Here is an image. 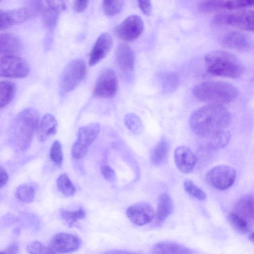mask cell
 <instances>
[{"instance_id": "6da1fadb", "label": "cell", "mask_w": 254, "mask_h": 254, "mask_svg": "<svg viewBox=\"0 0 254 254\" xmlns=\"http://www.w3.org/2000/svg\"><path fill=\"white\" fill-rule=\"evenodd\" d=\"M231 121V115L227 108L216 104H209L197 109L189 119L192 130L202 138L223 130Z\"/></svg>"}, {"instance_id": "7a4b0ae2", "label": "cell", "mask_w": 254, "mask_h": 254, "mask_svg": "<svg viewBox=\"0 0 254 254\" xmlns=\"http://www.w3.org/2000/svg\"><path fill=\"white\" fill-rule=\"evenodd\" d=\"M39 113L27 108L16 117L10 128V141L15 149L24 151L30 146L40 123Z\"/></svg>"}, {"instance_id": "3957f363", "label": "cell", "mask_w": 254, "mask_h": 254, "mask_svg": "<svg viewBox=\"0 0 254 254\" xmlns=\"http://www.w3.org/2000/svg\"><path fill=\"white\" fill-rule=\"evenodd\" d=\"M193 93L201 101L223 105L235 100L239 90L228 82L208 81L196 85L193 89Z\"/></svg>"}, {"instance_id": "277c9868", "label": "cell", "mask_w": 254, "mask_h": 254, "mask_svg": "<svg viewBox=\"0 0 254 254\" xmlns=\"http://www.w3.org/2000/svg\"><path fill=\"white\" fill-rule=\"evenodd\" d=\"M207 72L213 75L238 78L244 72L241 61L234 54L224 51H215L204 56Z\"/></svg>"}, {"instance_id": "5b68a950", "label": "cell", "mask_w": 254, "mask_h": 254, "mask_svg": "<svg viewBox=\"0 0 254 254\" xmlns=\"http://www.w3.org/2000/svg\"><path fill=\"white\" fill-rule=\"evenodd\" d=\"M213 21L216 24H228L245 31L254 30L253 10H242L231 13H222L216 15Z\"/></svg>"}, {"instance_id": "8992f818", "label": "cell", "mask_w": 254, "mask_h": 254, "mask_svg": "<svg viewBox=\"0 0 254 254\" xmlns=\"http://www.w3.org/2000/svg\"><path fill=\"white\" fill-rule=\"evenodd\" d=\"M99 131L100 125L97 123H91L79 129L77 139L72 147L71 154L74 159H79L85 156Z\"/></svg>"}, {"instance_id": "52a82bcc", "label": "cell", "mask_w": 254, "mask_h": 254, "mask_svg": "<svg viewBox=\"0 0 254 254\" xmlns=\"http://www.w3.org/2000/svg\"><path fill=\"white\" fill-rule=\"evenodd\" d=\"M236 177L235 170L228 165H219L210 169L206 175V181L213 188L225 190L230 188Z\"/></svg>"}, {"instance_id": "ba28073f", "label": "cell", "mask_w": 254, "mask_h": 254, "mask_svg": "<svg viewBox=\"0 0 254 254\" xmlns=\"http://www.w3.org/2000/svg\"><path fill=\"white\" fill-rule=\"evenodd\" d=\"M86 65L81 59L70 61L64 68L61 79V86L64 92L73 90L81 82L86 74Z\"/></svg>"}, {"instance_id": "9c48e42d", "label": "cell", "mask_w": 254, "mask_h": 254, "mask_svg": "<svg viewBox=\"0 0 254 254\" xmlns=\"http://www.w3.org/2000/svg\"><path fill=\"white\" fill-rule=\"evenodd\" d=\"M30 71L28 64L22 58L13 55L0 57V76L9 78H23Z\"/></svg>"}, {"instance_id": "30bf717a", "label": "cell", "mask_w": 254, "mask_h": 254, "mask_svg": "<svg viewBox=\"0 0 254 254\" xmlns=\"http://www.w3.org/2000/svg\"><path fill=\"white\" fill-rule=\"evenodd\" d=\"M118 89V80L113 70L106 68L99 74L94 87V94L98 97L111 98L115 96Z\"/></svg>"}, {"instance_id": "8fae6325", "label": "cell", "mask_w": 254, "mask_h": 254, "mask_svg": "<svg viewBox=\"0 0 254 254\" xmlns=\"http://www.w3.org/2000/svg\"><path fill=\"white\" fill-rule=\"evenodd\" d=\"M42 14L43 24L48 28H53L56 25L61 12L66 8L63 0L36 1Z\"/></svg>"}, {"instance_id": "7c38bea8", "label": "cell", "mask_w": 254, "mask_h": 254, "mask_svg": "<svg viewBox=\"0 0 254 254\" xmlns=\"http://www.w3.org/2000/svg\"><path fill=\"white\" fill-rule=\"evenodd\" d=\"M143 22L137 15H130L117 26L116 32L118 37L126 42L137 39L143 30Z\"/></svg>"}, {"instance_id": "4fadbf2b", "label": "cell", "mask_w": 254, "mask_h": 254, "mask_svg": "<svg viewBox=\"0 0 254 254\" xmlns=\"http://www.w3.org/2000/svg\"><path fill=\"white\" fill-rule=\"evenodd\" d=\"M81 245L79 238L74 235L60 233L51 239L49 247L56 253H68L77 250Z\"/></svg>"}, {"instance_id": "5bb4252c", "label": "cell", "mask_w": 254, "mask_h": 254, "mask_svg": "<svg viewBox=\"0 0 254 254\" xmlns=\"http://www.w3.org/2000/svg\"><path fill=\"white\" fill-rule=\"evenodd\" d=\"M221 43L225 47L240 51H247L252 47L250 36L240 31H230L220 38Z\"/></svg>"}, {"instance_id": "9a60e30c", "label": "cell", "mask_w": 254, "mask_h": 254, "mask_svg": "<svg viewBox=\"0 0 254 254\" xmlns=\"http://www.w3.org/2000/svg\"><path fill=\"white\" fill-rule=\"evenodd\" d=\"M126 214L130 221L139 226L150 223L155 216L153 208L150 204L144 202L130 206L127 209Z\"/></svg>"}, {"instance_id": "2e32d148", "label": "cell", "mask_w": 254, "mask_h": 254, "mask_svg": "<svg viewBox=\"0 0 254 254\" xmlns=\"http://www.w3.org/2000/svg\"><path fill=\"white\" fill-rule=\"evenodd\" d=\"M113 44L111 36L108 33L102 34L97 39L89 54V64L93 66L108 54Z\"/></svg>"}, {"instance_id": "e0dca14e", "label": "cell", "mask_w": 254, "mask_h": 254, "mask_svg": "<svg viewBox=\"0 0 254 254\" xmlns=\"http://www.w3.org/2000/svg\"><path fill=\"white\" fill-rule=\"evenodd\" d=\"M174 160L178 170L188 174L193 169L196 162V157L192 150L185 146L178 147L174 151Z\"/></svg>"}, {"instance_id": "ac0fdd59", "label": "cell", "mask_w": 254, "mask_h": 254, "mask_svg": "<svg viewBox=\"0 0 254 254\" xmlns=\"http://www.w3.org/2000/svg\"><path fill=\"white\" fill-rule=\"evenodd\" d=\"M115 59L118 66L125 74L133 70L135 56L133 50L127 44H120L115 53Z\"/></svg>"}, {"instance_id": "d6986e66", "label": "cell", "mask_w": 254, "mask_h": 254, "mask_svg": "<svg viewBox=\"0 0 254 254\" xmlns=\"http://www.w3.org/2000/svg\"><path fill=\"white\" fill-rule=\"evenodd\" d=\"M57 121L55 117L50 114L45 115L40 121L37 130L39 140L44 142L57 132Z\"/></svg>"}, {"instance_id": "ffe728a7", "label": "cell", "mask_w": 254, "mask_h": 254, "mask_svg": "<svg viewBox=\"0 0 254 254\" xmlns=\"http://www.w3.org/2000/svg\"><path fill=\"white\" fill-rule=\"evenodd\" d=\"M21 47V42L16 36L10 33H0V55H12L18 52Z\"/></svg>"}, {"instance_id": "44dd1931", "label": "cell", "mask_w": 254, "mask_h": 254, "mask_svg": "<svg viewBox=\"0 0 254 254\" xmlns=\"http://www.w3.org/2000/svg\"><path fill=\"white\" fill-rule=\"evenodd\" d=\"M173 210V202L170 195L164 193L158 198L156 222L157 225H161L167 219Z\"/></svg>"}, {"instance_id": "7402d4cb", "label": "cell", "mask_w": 254, "mask_h": 254, "mask_svg": "<svg viewBox=\"0 0 254 254\" xmlns=\"http://www.w3.org/2000/svg\"><path fill=\"white\" fill-rule=\"evenodd\" d=\"M234 212L243 218L252 225L254 222V197L247 195L240 199L237 203Z\"/></svg>"}, {"instance_id": "603a6c76", "label": "cell", "mask_w": 254, "mask_h": 254, "mask_svg": "<svg viewBox=\"0 0 254 254\" xmlns=\"http://www.w3.org/2000/svg\"><path fill=\"white\" fill-rule=\"evenodd\" d=\"M152 254H192L187 248L173 242H161L156 244Z\"/></svg>"}, {"instance_id": "cb8c5ba5", "label": "cell", "mask_w": 254, "mask_h": 254, "mask_svg": "<svg viewBox=\"0 0 254 254\" xmlns=\"http://www.w3.org/2000/svg\"><path fill=\"white\" fill-rule=\"evenodd\" d=\"M39 8L34 1V6H26L8 11L12 24L24 22L36 16Z\"/></svg>"}, {"instance_id": "d4e9b609", "label": "cell", "mask_w": 254, "mask_h": 254, "mask_svg": "<svg viewBox=\"0 0 254 254\" xmlns=\"http://www.w3.org/2000/svg\"><path fill=\"white\" fill-rule=\"evenodd\" d=\"M203 138L205 139L206 146L208 148L218 150L223 148L229 143L231 139V133L223 130Z\"/></svg>"}, {"instance_id": "484cf974", "label": "cell", "mask_w": 254, "mask_h": 254, "mask_svg": "<svg viewBox=\"0 0 254 254\" xmlns=\"http://www.w3.org/2000/svg\"><path fill=\"white\" fill-rule=\"evenodd\" d=\"M16 85L11 81H0V109L6 106L13 99L16 92Z\"/></svg>"}, {"instance_id": "4316f807", "label": "cell", "mask_w": 254, "mask_h": 254, "mask_svg": "<svg viewBox=\"0 0 254 254\" xmlns=\"http://www.w3.org/2000/svg\"><path fill=\"white\" fill-rule=\"evenodd\" d=\"M169 150V144L165 139H161L153 149L151 155V161L154 164H161L165 159Z\"/></svg>"}, {"instance_id": "83f0119b", "label": "cell", "mask_w": 254, "mask_h": 254, "mask_svg": "<svg viewBox=\"0 0 254 254\" xmlns=\"http://www.w3.org/2000/svg\"><path fill=\"white\" fill-rule=\"evenodd\" d=\"M228 219L230 224L240 233H247L250 231L251 227L253 226L246 220L234 212L229 214Z\"/></svg>"}, {"instance_id": "f1b7e54d", "label": "cell", "mask_w": 254, "mask_h": 254, "mask_svg": "<svg viewBox=\"0 0 254 254\" xmlns=\"http://www.w3.org/2000/svg\"><path fill=\"white\" fill-rule=\"evenodd\" d=\"M57 185L60 191L65 196H72L76 191L73 183L65 173L62 174L59 176L57 180Z\"/></svg>"}, {"instance_id": "f546056e", "label": "cell", "mask_w": 254, "mask_h": 254, "mask_svg": "<svg viewBox=\"0 0 254 254\" xmlns=\"http://www.w3.org/2000/svg\"><path fill=\"white\" fill-rule=\"evenodd\" d=\"M61 214L63 220L69 227H72L79 220L84 218L85 212L82 208L75 211H69L62 209Z\"/></svg>"}, {"instance_id": "4dcf8cb0", "label": "cell", "mask_w": 254, "mask_h": 254, "mask_svg": "<svg viewBox=\"0 0 254 254\" xmlns=\"http://www.w3.org/2000/svg\"><path fill=\"white\" fill-rule=\"evenodd\" d=\"M16 194L17 198L20 201L30 203L34 199L35 191L32 186L27 184H22L17 187Z\"/></svg>"}, {"instance_id": "1f68e13d", "label": "cell", "mask_w": 254, "mask_h": 254, "mask_svg": "<svg viewBox=\"0 0 254 254\" xmlns=\"http://www.w3.org/2000/svg\"><path fill=\"white\" fill-rule=\"evenodd\" d=\"M125 123L127 128L133 134H139L143 129L140 119L133 113H128L126 115Z\"/></svg>"}, {"instance_id": "d6a6232c", "label": "cell", "mask_w": 254, "mask_h": 254, "mask_svg": "<svg viewBox=\"0 0 254 254\" xmlns=\"http://www.w3.org/2000/svg\"><path fill=\"white\" fill-rule=\"evenodd\" d=\"M253 0H218V9L234 10L251 6Z\"/></svg>"}, {"instance_id": "836d02e7", "label": "cell", "mask_w": 254, "mask_h": 254, "mask_svg": "<svg viewBox=\"0 0 254 254\" xmlns=\"http://www.w3.org/2000/svg\"><path fill=\"white\" fill-rule=\"evenodd\" d=\"M123 0H103L102 7L106 14L113 16L119 13L122 9Z\"/></svg>"}, {"instance_id": "e575fe53", "label": "cell", "mask_w": 254, "mask_h": 254, "mask_svg": "<svg viewBox=\"0 0 254 254\" xmlns=\"http://www.w3.org/2000/svg\"><path fill=\"white\" fill-rule=\"evenodd\" d=\"M184 187L187 192L196 199L203 200L206 198V195L204 191L197 187L192 181L185 180L184 182Z\"/></svg>"}, {"instance_id": "d590c367", "label": "cell", "mask_w": 254, "mask_h": 254, "mask_svg": "<svg viewBox=\"0 0 254 254\" xmlns=\"http://www.w3.org/2000/svg\"><path fill=\"white\" fill-rule=\"evenodd\" d=\"M50 157L56 165L60 166L62 165L63 155L62 145L59 141L55 140L52 144L50 151Z\"/></svg>"}, {"instance_id": "8d00e7d4", "label": "cell", "mask_w": 254, "mask_h": 254, "mask_svg": "<svg viewBox=\"0 0 254 254\" xmlns=\"http://www.w3.org/2000/svg\"><path fill=\"white\" fill-rule=\"evenodd\" d=\"M27 250L30 254H57L49 247L38 241L30 243L27 246Z\"/></svg>"}, {"instance_id": "74e56055", "label": "cell", "mask_w": 254, "mask_h": 254, "mask_svg": "<svg viewBox=\"0 0 254 254\" xmlns=\"http://www.w3.org/2000/svg\"><path fill=\"white\" fill-rule=\"evenodd\" d=\"M11 25L12 23L8 11L0 10V30L6 29Z\"/></svg>"}, {"instance_id": "f35d334b", "label": "cell", "mask_w": 254, "mask_h": 254, "mask_svg": "<svg viewBox=\"0 0 254 254\" xmlns=\"http://www.w3.org/2000/svg\"><path fill=\"white\" fill-rule=\"evenodd\" d=\"M102 174L104 178L109 181H113L116 179L114 170L108 165H104L101 168Z\"/></svg>"}, {"instance_id": "ab89813d", "label": "cell", "mask_w": 254, "mask_h": 254, "mask_svg": "<svg viewBox=\"0 0 254 254\" xmlns=\"http://www.w3.org/2000/svg\"><path fill=\"white\" fill-rule=\"evenodd\" d=\"M177 78L174 74H168L165 75L164 79V84L166 88L169 86V89H172L175 87L177 84Z\"/></svg>"}, {"instance_id": "60d3db41", "label": "cell", "mask_w": 254, "mask_h": 254, "mask_svg": "<svg viewBox=\"0 0 254 254\" xmlns=\"http://www.w3.org/2000/svg\"><path fill=\"white\" fill-rule=\"evenodd\" d=\"M139 7L143 13L150 15L152 10V4L150 0H139L137 1Z\"/></svg>"}, {"instance_id": "b9f144b4", "label": "cell", "mask_w": 254, "mask_h": 254, "mask_svg": "<svg viewBox=\"0 0 254 254\" xmlns=\"http://www.w3.org/2000/svg\"><path fill=\"white\" fill-rule=\"evenodd\" d=\"M88 0H77L74 1L73 4V8L74 11L76 12H80L83 11L87 6Z\"/></svg>"}, {"instance_id": "7bdbcfd3", "label": "cell", "mask_w": 254, "mask_h": 254, "mask_svg": "<svg viewBox=\"0 0 254 254\" xmlns=\"http://www.w3.org/2000/svg\"><path fill=\"white\" fill-rule=\"evenodd\" d=\"M8 180V175L5 169L0 166V188L3 187Z\"/></svg>"}, {"instance_id": "ee69618b", "label": "cell", "mask_w": 254, "mask_h": 254, "mask_svg": "<svg viewBox=\"0 0 254 254\" xmlns=\"http://www.w3.org/2000/svg\"><path fill=\"white\" fill-rule=\"evenodd\" d=\"M6 254H18V249L15 244L9 246L4 252Z\"/></svg>"}, {"instance_id": "f6af8a7d", "label": "cell", "mask_w": 254, "mask_h": 254, "mask_svg": "<svg viewBox=\"0 0 254 254\" xmlns=\"http://www.w3.org/2000/svg\"><path fill=\"white\" fill-rule=\"evenodd\" d=\"M103 254H138L134 253H132L128 251H122V250H113L107 252Z\"/></svg>"}, {"instance_id": "bcb514c9", "label": "cell", "mask_w": 254, "mask_h": 254, "mask_svg": "<svg viewBox=\"0 0 254 254\" xmlns=\"http://www.w3.org/2000/svg\"><path fill=\"white\" fill-rule=\"evenodd\" d=\"M250 240L253 242L254 241V233L253 232H252V233H251L250 235Z\"/></svg>"}, {"instance_id": "7dc6e473", "label": "cell", "mask_w": 254, "mask_h": 254, "mask_svg": "<svg viewBox=\"0 0 254 254\" xmlns=\"http://www.w3.org/2000/svg\"><path fill=\"white\" fill-rule=\"evenodd\" d=\"M0 254H6L5 252H0Z\"/></svg>"}]
</instances>
